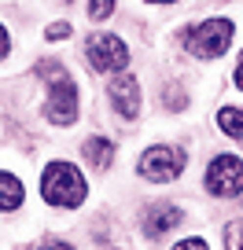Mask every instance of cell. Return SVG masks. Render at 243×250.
Here are the masks:
<instances>
[{
	"instance_id": "cell-8",
	"label": "cell",
	"mask_w": 243,
	"mask_h": 250,
	"mask_svg": "<svg viewBox=\"0 0 243 250\" xmlns=\"http://www.w3.org/2000/svg\"><path fill=\"white\" fill-rule=\"evenodd\" d=\"M180 206H170V203H158V206H151V213L144 217V235H148L151 243L155 239H162L166 232H173V228L180 225Z\"/></svg>"
},
{
	"instance_id": "cell-16",
	"label": "cell",
	"mask_w": 243,
	"mask_h": 250,
	"mask_svg": "<svg viewBox=\"0 0 243 250\" xmlns=\"http://www.w3.org/2000/svg\"><path fill=\"white\" fill-rule=\"evenodd\" d=\"M41 250H74V247L63 239H48V243H41Z\"/></svg>"
},
{
	"instance_id": "cell-12",
	"label": "cell",
	"mask_w": 243,
	"mask_h": 250,
	"mask_svg": "<svg viewBox=\"0 0 243 250\" xmlns=\"http://www.w3.org/2000/svg\"><path fill=\"white\" fill-rule=\"evenodd\" d=\"M225 250H243V221L225 225Z\"/></svg>"
},
{
	"instance_id": "cell-6",
	"label": "cell",
	"mask_w": 243,
	"mask_h": 250,
	"mask_svg": "<svg viewBox=\"0 0 243 250\" xmlns=\"http://www.w3.org/2000/svg\"><path fill=\"white\" fill-rule=\"evenodd\" d=\"M206 191L221 199H232L243 191V158L240 155H218L206 166Z\"/></svg>"
},
{
	"instance_id": "cell-3",
	"label": "cell",
	"mask_w": 243,
	"mask_h": 250,
	"mask_svg": "<svg viewBox=\"0 0 243 250\" xmlns=\"http://www.w3.org/2000/svg\"><path fill=\"white\" fill-rule=\"evenodd\" d=\"M232 30L236 26L228 22V19H206V22L184 30V48H188L196 59H218V55H225L228 44H232Z\"/></svg>"
},
{
	"instance_id": "cell-9",
	"label": "cell",
	"mask_w": 243,
	"mask_h": 250,
	"mask_svg": "<svg viewBox=\"0 0 243 250\" xmlns=\"http://www.w3.org/2000/svg\"><path fill=\"white\" fill-rule=\"evenodd\" d=\"M85 162L92 166V169H107V166L114 162V144H110L107 136H88L85 140Z\"/></svg>"
},
{
	"instance_id": "cell-14",
	"label": "cell",
	"mask_w": 243,
	"mask_h": 250,
	"mask_svg": "<svg viewBox=\"0 0 243 250\" xmlns=\"http://www.w3.org/2000/svg\"><path fill=\"white\" fill-rule=\"evenodd\" d=\"M70 33H74V30H70V22H52L44 37H48V41H66Z\"/></svg>"
},
{
	"instance_id": "cell-4",
	"label": "cell",
	"mask_w": 243,
	"mask_h": 250,
	"mask_svg": "<svg viewBox=\"0 0 243 250\" xmlns=\"http://www.w3.org/2000/svg\"><path fill=\"white\" fill-rule=\"evenodd\" d=\"M85 59H88V70H96V74H118V70H126V62H129V48L118 33H88Z\"/></svg>"
},
{
	"instance_id": "cell-7",
	"label": "cell",
	"mask_w": 243,
	"mask_h": 250,
	"mask_svg": "<svg viewBox=\"0 0 243 250\" xmlns=\"http://www.w3.org/2000/svg\"><path fill=\"white\" fill-rule=\"evenodd\" d=\"M107 96H110V107L126 118V122H136V114H140V85H136L133 74L118 70L114 78H110V85H107Z\"/></svg>"
},
{
	"instance_id": "cell-19",
	"label": "cell",
	"mask_w": 243,
	"mask_h": 250,
	"mask_svg": "<svg viewBox=\"0 0 243 250\" xmlns=\"http://www.w3.org/2000/svg\"><path fill=\"white\" fill-rule=\"evenodd\" d=\"M148 4H173V0H148Z\"/></svg>"
},
{
	"instance_id": "cell-1",
	"label": "cell",
	"mask_w": 243,
	"mask_h": 250,
	"mask_svg": "<svg viewBox=\"0 0 243 250\" xmlns=\"http://www.w3.org/2000/svg\"><path fill=\"white\" fill-rule=\"evenodd\" d=\"M37 74H41V78H48L44 118L52 125H74V122H78V88H74L66 66H59L55 59H41Z\"/></svg>"
},
{
	"instance_id": "cell-17",
	"label": "cell",
	"mask_w": 243,
	"mask_h": 250,
	"mask_svg": "<svg viewBox=\"0 0 243 250\" xmlns=\"http://www.w3.org/2000/svg\"><path fill=\"white\" fill-rule=\"evenodd\" d=\"M8 48H11V41H8V30H4V26H0V59H4V55H8Z\"/></svg>"
},
{
	"instance_id": "cell-13",
	"label": "cell",
	"mask_w": 243,
	"mask_h": 250,
	"mask_svg": "<svg viewBox=\"0 0 243 250\" xmlns=\"http://www.w3.org/2000/svg\"><path fill=\"white\" fill-rule=\"evenodd\" d=\"M114 15V0H88V19H110Z\"/></svg>"
},
{
	"instance_id": "cell-18",
	"label": "cell",
	"mask_w": 243,
	"mask_h": 250,
	"mask_svg": "<svg viewBox=\"0 0 243 250\" xmlns=\"http://www.w3.org/2000/svg\"><path fill=\"white\" fill-rule=\"evenodd\" d=\"M236 85L243 88V52H240V59H236Z\"/></svg>"
},
{
	"instance_id": "cell-11",
	"label": "cell",
	"mask_w": 243,
	"mask_h": 250,
	"mask_svg": "<svg viewBox=\"0 0 243 250\" xmlns=\"http://www.w3.org/2000/svg\"><path fill=\"white\" fill-rule=\"evenodd\" d=\"M218 125H221V133H225V136L243 140V110L240 107H221L218 110Z\"/></svg>"
},
{
	"instance_id": "cell-2",
	"label": "cell",
	"mask_w": 243,
	"mask_h": 250,
	"mask_svg": "<svg viewBox=\"0 0 243 250\" xmlns=\"http://www.w3.org/2000/svg\"><path fill=\"white\" fill-rule=\"evenodd\" d=\"M41 195L48 206H59V210H78L88 195V184L81 177L78 166L70 162H52L41 173Z\"/></svg>"
},
{
	"instance_id": "cell-5",
	"label": "cell",
	"mask_w": 243,
	"mask_h": 250,
	"mask_svg": "<svg viewBox=\"0 0 243 250\" xmlns=\"http://www.w3.org/2000/svg\"><path fill=\"white\" fill-rule=\"evenodd\" d=\"M184 166H188V155L180 147H166V144H155V147H148L140 155V177L151 180V184H170V180H177L180 173H184Z\"/></svg>"
},
{
	"instance_id": "cell-10",
	"label": "cell",
	"mask_w": 243,
	"mask_h": 250,
	"mask_svg": "<svg viewBox=\"0 0 243 250\" xmlns=\"http://www.w3.org/2000/svg\"><path fill=\"white\" fill-rule=\"evenodd\" d=\"M22 206V184H19L15 173L0 169V213H11Z\"/></svg>"
},
{
	"instance_id": "cell-15",
	"label": "cell",
	"mask_w": 243,
	"mask_h": 250,
	"mask_svg": "<svg viewBox=\"0 0 243 250\" xmlns=\"http://www.w3.org/2000/svg\"><path fill=\"white\" fill-rule=\"evenodd\" d=\"M173 250H210V247H206V239H203V235H188V239H180Z\"/></svg>"
}]
</instances>
